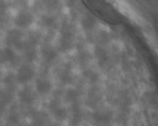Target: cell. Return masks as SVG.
Masks as SVG:
<instances>
[{"mask_svg": "<svg viewBox=\"0 0 158 126\" xmlns=\"http://www.w3.org/2000/svg\"><path fill=\"white\" fill-rule=\"evenodd\" d=\"M53 113H54V115H55L57 118H59V119H64L65 117H66V112L64 109H62V108H59V107H57V108H54L53 109Z\"/></svg>", "mask_w": 158, "mask_h": 126, "instance_id": "6da1fadb", "label": "cell"}]
</instances>
